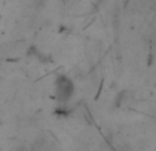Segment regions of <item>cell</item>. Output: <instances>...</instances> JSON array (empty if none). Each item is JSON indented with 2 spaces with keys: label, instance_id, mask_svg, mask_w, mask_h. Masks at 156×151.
Segmentation results:
<instances>
[{
  "label": "cell",
  "instance_id": "cell-1",
  "mask_svg": "<svg viewBox=\"0 0 156 151\" xmlns=\"http://www.w3.org/2000/svg\"><path fill=\"white\" fill-rule=\"evenodd\" d=\"M75 93V84L66 74L57 76L54 81V95L59 103H66L72 99Z\"/></svg>",
  "mask_w": 156,
  "mask_h": 151
}]
</instances>
